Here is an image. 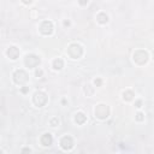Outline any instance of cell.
<instances>
[{
  "instance_id": "cell-5",
  "label": "cell",
  "mask_w": 154,
  "mask_h": 154,
  "mask_svg": "<svg viewBox=\"0 0 154 154\" xmlns=\"http://www.w3.org/2000/svg\"><path fill=\"white\" fill-rule=\"evenodd\" d=\"M32 101H34V103H35L37 107H43V106L47 103V101H48V96H47V94L43 93V91H36V93L34 94Z\"/></svg>"
},
{
  "instance_id": "cell-14",
  "label": "cell",
  "mask_w": 154,
  "mask_h": 154,
  "mask_svg": "<svg viewBox=\"0 0 154 154\" xmlns=\"http://www.w3.org/2000/svg\"><path fill=\"white\" fill-rule=\"evenodd\" d=\"M134 96H135V94H134V91H131V90H125V91L123 93V99H124L125 101H131V100L134 99Z\"/></svg>"
},
{
  "instance_id": "cell-16",
  "label": "cell",
  "mask_w": 154,
  "mask_h": 154,
  "mask_svg": "<svg viewBox=\"0 0 154 154\" xmlns=\"http://www.w3.org/2000/svg\"><path fill=\"white\" fill-rule=\"evenodd\" d=\"M58 124H59V119L58 118H52L51 119V125L52 126H57Z\"/></svg>"
},
{
  "instance_id": "cell-7",
  "label": "cell",
  "mask_w": 154,
  "mask_h": 154,
  "mask_svg": "<svg viewBox=\"0 0 154 154\" xmlns=\"http://www.w3.org/2000/svg\"><path fill=\"white\" fill-rule=\"evenodd\" d=\"M53 30H54V25H53V23L51 20H43L41 23V25H40V32L42 35H46V36L52 35Z\"/></svg>"
},
{
  "instance_id": "cell-23",
  "label": "cell",
  "mask_w": 154,
  "mask_h": 154,
  "mask_svg": "<svg viewBox=\"0 0 154 154\" xmlns=\"http://www.w3.org/2000/svg\"><path fill=\"white\" fill-rule=\"evenodd\" d=\"M22 152H29V153H30L31 150H30L29 148H24V149H22Z\"/></svg>"
},
{
  "instance_id": "cell-20",
  "label": "cell",
  "mask_w": 154,
  "mask_h": 154,
  "mask_svg": "<svg viewBox=\"0 0 154 154\" xmlns=\"http://www.w3.org/2000/svg\"><path fill=\"white\" fill-rule=\"evenodd\" d=\"M78 2H79V5L84 6V5H87V4H88V0H78Z\"/></svg>"
},
{
  "instance_id": "cell-9",
  "label": "cell",
  "mask_w": 154,
  "mask_h": 154,
  "mask_svg": "<svg viewBox=\"0 0 154 154\" xmlns=\"http://www.w3.org/2000/svg\"><path fill=\"white\" fill-rule=\"evenodd\" d=\"M19 49L16 47V46H11V47H8L7 48V51H6V54H7V57L11 59V60H17L18 59V57H19Z\"/></svg>"
},
{
  "instance_id": "cell-3",
  "label": "cell",
  "mask_w": 154,
  "mask_h": 154,
  "mask_svg": "<svg viewBox=\"0 0 154 154\" xmlns=\"http://www.w3.org/2000/svg\"><path fill=\"white\" fill-rule=\"evenodd\" d=\"M148 58H149V55L144 49H137V51H135V53L132 55L134 61L138 65H144L148 61Z\"/></svg>"
},
{
  "instance_id": "cell-1",
  "label": "cell",
  "mask_w": 154,
  "mask_h": 154,
  "mask_svg": "<svg viewBox=\"0 0 154 154\" xmlns=\"http://www.w3.org/2000/svg\"><path fill=\"white\" fill-rule=\"evenodd\" d=\"M67 54L72 59H79L83 55V48L78 43H71L67 47Z\"/></svg>"
},
{
  "instance_id": "cell-24",
  "label": "cell",
  "mask_w": 154,
  "mask_h": 154,
  "mask_svg": "<svg viewBox=\"0 0 154 154\" xmlns=\"http://www.w3.org/2000/svg\"><path fill=\"white\" fill-rule=\"evenodd\" d=\"M0 153H2V150H1V149H0Z\"/></svg>"
},
{
  "instance_id": "cell-11",
  "label": "cell",
  "mask_w": 154,
  "mask_h": 154,
  "mask_svg": "<svg viewBox=\"0 0 154 154\" xmlns=\"http://www.w3.org/2000/svg\"><path fill=\"white\" fill-rule=\"evenodd\" d=\"M75 122L78 124V125H82L87 122V116L83 113V112H77L75 114Z\"/></svg>"
},
{
  "instance_id": "cell-6",
  "label": "cell",
  "mask_w": 154,
  "mask_h": 154,
  "mask_svg": "<svg viewBox=\"0 0 154 154\" xmlns=\"http://www.w3.org/2000/svg\"><path fill=\"white\" fill-rule=\"evenodd\" d=\"M40 63H41V59L36 54H28L25 57V59H24V64L29 69H34V67L38 66Z\"/></svg>"
},
{
  "instance_id": "cell-15",
  "label": "cell",
  "mask_w": 154,
  "mask_h": 154,
  "mask_svg": "<svg viewBox=\"0 0 154 154\" xmlns=\"http://www.w3.org/2000/svg\"><path fill=\"white\" fill-rule=\"evenodd\" d=\"M136 120H138V122L144 120V114H143V113H141V112H138V113L136 114Z\"/></svg>"
},
{
  "instance_id": "cell-2",
  "label": "cell",
  "mask_w": 154,
  "mask_h": 154,
  "mask_svg": "<svg viewBox=\"0 0 154 154\" xmlns=\"http://www.w3.org/2000/svg\"><path fill=\"white\" fill-rule=\"evenodd\" d=\"M13 81H14V83H17V84H19V85H22V84H25L26 82H28V79H29V75H28V72L25 71V70H16L14 72H13Z\"/></svg>"
},
{
  "instance_id": "cell-10",
  "label": "cell",
  "mask_w": 154,
  "mask_h": 154,
  "mask_svg": "<svg viewBox=\"0 0 154 154\" xmlns=\"http://www.w3.org/2000/svg\"><path fill=\"white\" fill-rule=\"evenodd\" d=\"M40 142H41V144H42L43 147H49V146H52V143H53V137H52V135H51L49 132H46V134H43V135L41 136Z\"/></svg>"
},
{
  "instance_id": "cell-4",
  "label": "cell",
  "mask_w": 154,
  "mask_h": 154,
  "mask_svg": "<svg viewBox=\"0 0 154 154\" xmlns=\"http://www.w3.org/2000/svg\"><path fill=\"white\" fill-rule=\"evenodd\" d=\"M108 116H109V107L107 105L100 103V105H97L95 107V117L97 119L103 120V119H107Z\"/></svg>"
},
{
  "instance_id": "cell-13",
  "label": "cell",
  "mask_w": 154,
  "mask_h": 154,
  "mask_svg": "<svg viewBox=\"0 0 154 154\" xmlns=\"http://www.w3.org/2000/svg\"><path fill=\"white\" fill-rule=\"evenodd\" d=\"M52 66H53L54 70H61V69L64 67V61H63V59H60V58L54 59Z\"/></svg>"
},
{
  "instance_id": "cell-19",
  "label": "cell",
  "mask_w": 154,
  "mask_h": 154,
  "mask_svg": "<svg viewBox=\"0 0 154 154\" xmlns=\"http://www.w3.org/2000/svg\"><path fill=\"white\" fill-rule=\"evenodd\" d=\"M135 106H136L137 108H140V107L142 106V101H141V100H137V101L135 102Z\"/></svg>"
},
{
  "instance_id": "cell-22",
  "label": "cell",
  "mask_w": 154,
  "mask_h": 154,
  "mask_svg": "<svg viewBox=\"0 0 154 154\" xmlns=\"http://www.w3.org/2000/svg\"><path fill=\"white\" fill-rule=\"evenodd\" d=\"M28 90H29V87H24V88H22V93H24V94H25Z\"/></svg>"
},
{
  "instance_id": "cell-21",
  "label": "cell",
  "mask_w": 154,
  "mask_h": 154,
  "mask_svg": "<svg viewBox=\"0 0 154 154\" xmlns=\"http://www.w3.org/2000/svg\"><path fill=\"white\" fill-rule=\"evenodd\" d=\"M23 1V4H25V5H29V4H31L34 0H22Z\"/></svg>"
},
{
  "instance_id": "cell-17",
  "label": "cell",
  "mask_w": 154,
  "mask_h": 154,
  "mask_svg": "<svg viewBox=\"0 0 154 154\" xmlns=\"http://www.w3.org/2000/svg\"><path fill=\"white\" fill-rule=\"evenodd\" d=\"M35 75H36V77H41V76L43 75V71H42L41 69H38V70H36V72H35Z\"/></svg>"
},
{
  "instance_id": "cell-8",
  "label": "cell",
  "mask_w": 154,
  "mask_h": 154,
  "mask_svg": "<svg viewBox=\"0 0 154 154\" xmlns=\"http://www.w3.org/2000/svg\"><path fill=\"white\" fill-rule=\"evenodd\" d=\"M73 146H75V142H73V138L71 136L66 135V136L61 137V140H60V147L64 150H71L73 148Z\"/></svg>"
},
{
  "instance_id": "cell-12",
  "label": "cell",
  "mask_w": 154,
  "mask_h": 154,
  "mask_svg": "<svg viewBox=\"0 0 154 154\" xmlns=\"http://www.w3.org/2000/svg\"><path fill=\"white\" fill-rule=\"evenodd\" d=\"M96 20L100 23V24H106L108 22V16L105 13V12H100L97 16H96Z\"/></svg>"
},
{
  "instance_id": "cell-18",
  "label": "cell",
  "mask_w": 154,
  "mask_h": 154,
  "mask_svg": "<svg viewBox=\"0 0 154 154\" xmlns=\"http://www.w3.org/2000/svg\"><path fill=\"white\" fill-rule=\"evenodd\" d=\"M94 83H95V85H96V87H100V85H101V83H102V81H101L100 78H96V79L94 81Z\"/></svg>"
}]
</instances>
